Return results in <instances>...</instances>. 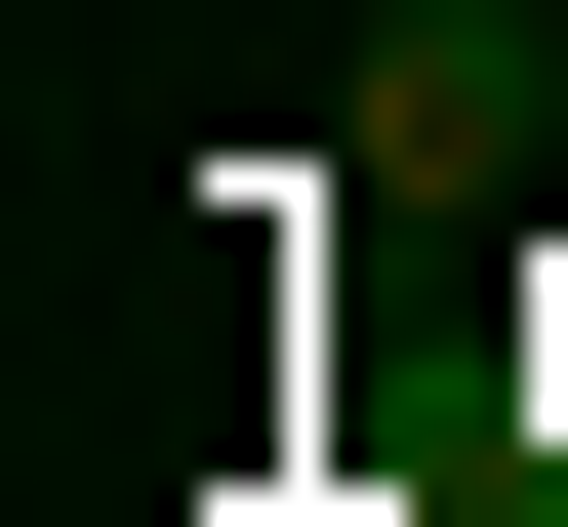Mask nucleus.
I'll list each match as a JSON object with an SVG mask.
<instances>
[{
  "instance_id": "nucleus-1",
  "label": "nucleus",
  "mask_w": 568,
  "mask_h": 527,
  "mask_svg": "<svg viewBox=\"0 0 568 527\" xmlns=\"http://www.w3.org/2000/svg\"><path fill=\"white\" fill-rule=\"evenodd\" d=\"M366 203H528V0H406L366 41Z\"/></svg>"
}]
</instances>
